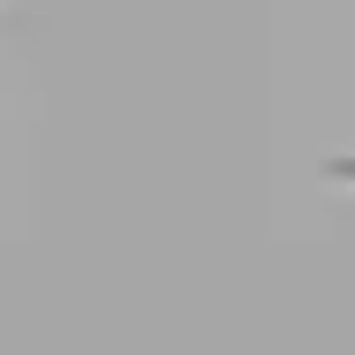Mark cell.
Returning <instances> with one entry per match:
<instances>
[{
  "label": "cell",
  "instance_id": "cell-1",
  "mask_svg": "<svg viewBox=\"0 0 355 355\" xmlns=\"http://www.w3.org/2000/svg\"><path fill=\"white\" fill-rule=\"evenodd\" d=\"M318 174H325L333 189H355V151H333V159H318Z\"/></svg>",
  "mask_w": 355,
  "mask_h": 355
}]
</instances>
